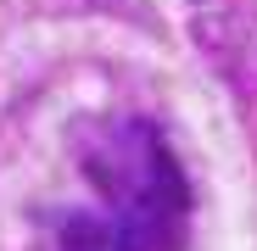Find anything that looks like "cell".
I'll use <instances>...</instances> for the list:
<instances>
[{
    "label": "cell",
    "mask_w": 257,
    "mask_h": 251,
    "mask_svg": "<svg viewBox=\"0 0 257 251\" xmlns=\"http://www.w3.org/2000/svg\"><path fill=\"white\" fill-rule=\"evenodd\" d=\"M84 179L95 184L106 212L117 223H128L151 251H185L190 179L146 117H112L84 145Z\"/></svg>",
    "instance_id": "1"
},
{
    "label": "cell",
    "mask_w": 257,
    "mask_h": 251,
    "mask_svg": "<svg viewBox=\"0 0 257 251\" xmlns=\"http://www.w3.org/2000/svg\"><path fill=\"white\" fill-rule=\"evenodd\" d=\"M39 251H151V245L101 206V212H62V218H51Z\"/></svg>",
    "instance_id": "2"
}]
</instances>
